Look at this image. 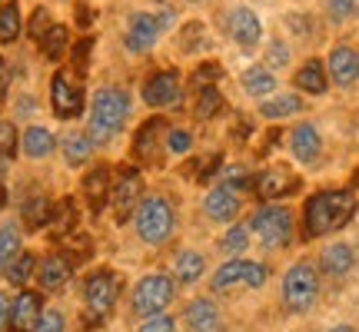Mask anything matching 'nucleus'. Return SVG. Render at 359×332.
I'll use <instances>...</instances> for the list:
<instances>
[{"instance_id": "obj_1", "label": "nucleus", "mask_w": 359, "mask_h": 332, "mask_svg": "<svg viewBox=\"0 0 359 332\" xmlns=\"http://www.w3.org/2000/svg\"><path fill=\"white\" fill-rule=\"evenodd\" d=\"M356 213V196L349 190H326L316 193L303 209V230L306 236H326V233L343 230Z\"/></svg>"}, {"instance_id": "obj_2", "label": "nucleus", "mask_w": 359, "mask_h": 332, "mask_svg": "<svg viewBox=\"0 0 359 332\" xmlns=\"http://www.w3.org/2000/svg\"><path fill=\"white\" fill-rule=\"evenodd\" d=\"M130 116V100L123 90L103 87L93 97V110H90V140L107 143L110 137H116Z\"/></svg>"}, {"instance_id": "obj_3", "label": "nucleus", "mask_w": 359, "mask_h": 332, "mask_svg": "<svg viewBox=\"0 0 359 332\" xmlns=\"http://www.w3.org/2000/svg\"><path fill=\"white\" fill-rule=\"evenodd\" d=\"M137 233L147 246H160L173 233V206L163 196H150L137 206Z\"/></svg>"}, {"instance_id": "obj_4", "label": "nucleus", "mask_w": 359, "mask_h": 332, "mask_svg": "<svg viewBox=\"0 0 359 332\" xmlns=\"http://www.w3.org/2000/svg\"><path fill=\"white\" fill-rule=\"evenodd\" d=\"M320 296V272L309 263H296L286 276H283V306L290 312H306Z\"/></svg>"}, {"instance_id": "obj_5", "label": "nucleus", "mask_w": 359, "mask_h": 332, "mask_svg": "<svg viewBox=\"0 0 359 332\" xmlns=\"http://www.w3.org/2000/svg\"><path fill=\"white\" fill-rule=\"evenodd\" d=\"M173 293H177V286H173L170 276H163V272L143 276V279L137 282V289H133V312H137V316H147V319H150V316H160V312L170 306Z\"/></svg>"}, {"instance_id": "obj_6", "label": "nucleus", "mask_w": 359, "mask_h": 332, "mask_svg": "<svg viewBox=\"0 0 359 332\" xmlns=\"http://www.w3.org/2000/svg\"><path fill=\"white\" fill-rule=\"evenodd\" d=\"M250 230L257 233L263 246L276 249V246L290 243V236H293V216H290V209H283V206H263V209H257Z\"/></svg>"}, {"instance_id": "obj_7", "label": "nucleus", "mask_w": 359, "mask_h": 332, "mask_svg": "<svg viewBox=\"0 0 359 332\" xmlns=\"http://www.w3.org/2000/svg\"><path fill=\"white\" fill-rule=\"evenodd\" d=\"M266 282V266L259 263H250V259H230L217 269L213 276V289L217 293H226L230 286H250V289H259Z\"/></svg>"}, {"instance_id": "obj_8", "label": "nucleus", "mask_w": 359, "mask_h": 332, "mask_svg": "<svg viewBox=\"0 0 359 332\" xmlns=\"http://www.w3.org/2000/svg\"><path fill=\"white\" fill-rule=\"evenodd\" d=\"M83 296H87L90 312H97L103 319V312H110L116 296H120V276H116L114 269H97L87 279V286H83Z\"/></svg>"}, {"instance_id": "obj_9", "label": "nucleus", "mask_w": 359, "mask_h": 332, "mask_svg": "<svg viewBox=\"0 0 359 332\" xmlns=\"http://www.w3.org/2000/svg\"><path fill=\"white\" fill-rule=\"evenodd\" d=\"M50 103H53V113L60 116V120H74V116L83 110V90L74 87L64 74H53Z\"/></svg>"}, {"instance_id": "obj_10", "label": "nucleus", "mask_w": 359, "mask_h": 332, "mask_svg": "<svg viewBox=\"0 0 359 332\" xmlns=\"http://www.w3.org/2000/svg\"><path fill=\"white\" fill-rule=\"evenodd\" d=\"M43 316V306H40L37 293H20L11 306V322H7V332H37V322Z\"/></svg>"}, {"instance_id": "obj_11", "label": "nucleus", "mask_w": 359, "mask_h": 332, "mask_svg": "<svg viewBox=\"0 0 359 332\" xmlns=\"http://www.w3.org/2000/svg\"><path fill=\"white\" fill-rule=\"evenodd\" d=\"M167 20H160L154 13H137L133 20H130V30H127V47L133 53H143L150 50L156 40H160V30H163Z\"/></svg>"}, {"instance_id": "obj_12", "label": "nucleus", "mask_w": 359, "mask_h": 332, "mask_svg": "<svg viewBox=\"0 0 359 332\" xmlns=\"http://www.w3.org/2000/svg\"><path fill=\"white\" fill-rule=\"evenodd\" d=\"M140 193H143V179L137 170H123L120 179H116L114 193H110V200L116 206V219H127L130 209L133 206H140Z\"/></svg>"}, {"instance_id": "obj_13", "label": "nucleus", "mask_w": 359, "mask_h": 332, "mask_svg": "<svg viewBox=\"0 0 359 332\" xmlns=\"http://www.w3.org/2000/svg\"><path fill=\"white\" fill-rule=\"evenodd\" d=\"M230 37L243 47V50H253L263 37V24H259V17L250 7H236L230 13Z\"/></svg>"}, {"instance_id": "obj_14", "label": "nucleus", "mask_w": 359, "mask_h": 332, "mask_svg": "<svg viewBox=\"0 0 359 332\" xmlns=\"http://www.w3.org/2000/svg\"><path fill=\"white\" fill-rule=\"evenodd\" d=\"M180 97V74L177 70H163L143 83V100L150 106H170Z\"/></svg>"}, {"instance_id": "obj_15", "label": "nucleus", "mask_w": 359, "mask_h": 332, "mask_svg": "<svg viewBox=\"0 0 359 332\" xmlns=\"http://www.w3.org/2000/svg\"><path fill=\"white\" fill-rule=\"evenodd\" d=\"M330 77H333L336 87H353L359 80V50L353 47H333L330 53Z\"/></svg>"}, {"instance_id": "obj_16", "label": "nucleus", "mask_w": 359, "mask_h": 332, "mask_svg": "<svg viewBox=\"0 0 359 332\" xmlns=\"http://www.w3.org/2000/svg\"><path fill=\"white\" fill-rule=\"evenodd\" d=\"M299 186V179L286 170V166H273L266 170L263 177H257V193L263 200H276V196H286V193H293Z\"/></svg>"}, {"instance_id": "obj_17", "label": "nucleus", "mask_w": 359, "mask_h": 332, "mask_svg": "<svg viewBox=\"0 0 359 332\" xmlns=\"http://www.w3.org/2000/svg\"><path fill=\"white\" fill-rule=\"evenodd\" d=\"M290 146H293V156L299 163H313L323 150L320 130L313 127V123H299V127L293 130V137H290Z\"/></svg>"}, {"instance_id": "obj_18", "label": "nucleus", "mask_w": 359, "mask_h": 332, "mask_svg": "<svg viewBox=\"0 0 359 332\" xmlns=\"http://www.w3.org/2000/svg\"><path fill=\"white\" fill-rule=\"evenodd\" d=\"M203 209H206V216L210 219H217V223H230V219H236V213H240V200H236V193L233 190L219 186V190H213L203 200Z\"/></svg>"}, {"instance_id": "obj_19", "label": "nucleus", "mask_w": 359, "mask_h": 332, "mask_svg": "<svg viewBox=\"0 0 359 332\" xmlns=\"http://www.w3.org/2000/svg\"><path fill=\"white\" fill-rule=\"evenodd\" d=\"M110 170L107 166H97V170H90L87 179H83V196H87V203L100 213L103 206H107V196H110Z\"/></svg>"}, {"instance_id": "obj_20", "label": "nucleus", "mask_w": 359, "mask_h": 332, "mask_svg": "<svg viewBox=\"0 0 359 332\" xmlns=\"http://www.w3.org/2000/svg\"><path fill=\"white\" fill-rule=\"evenodd\" d=\"M37 279H40V286H43L47 293H57V289H64L67 279H70V263H67L64 256H47V259L40 263Z\"/></svg>"}, {"instance_id": "obj_21", "label": "nucleus", "mask_w": 359, "mask_h": 332, "mask_svg": "<svg viewBox=\"0 0 359 332\" xmlns=\"http://www.w3.org/2000/svg\"><path fill=\"white\" fill-rule=\"evenodd\" d=\"M187 326L193 332H217L219 326V312L210 299H193L187 306Z\"/></svg>"}, {"instance_id": "obj_22", "label": "nucleus", "mask_w": 359, "mask_h": 332, "mask_svg": "<svg viewBox=\"0 0 359 332\" xmlns=\"http://www.w3.org/2000/svg\"><path fill=\"white\" fill-rule=\"evenodd\" d=\"M53 146H57V140H53V133L47 127H27L24 153L30 156V160H43V156H50Z\"/></svg>"}, {"instance_id": "obj_23", "label": "nucleus", "mask_w": 359, "mask_h": 332, "mask_svg": "<svg viewBox=\"0 0 359 332\" xmlns=\"http://www.w3.org/2000/svg\"><path fill=\"white\" fill-rule=\"evenodd\" d=\"M353 263H356V253L346 243H333L323 253V272H330V276H346Z\"/></svg>"}, {"instance_id": "obj_24", "label": "nucleus", "mask_w": 359, "mask_h": 332, "mask_svg": "<svg viewBox=\"0 0 359 332\" xmlns=\"http://www.w3.org/2000/svg\"><path fill=\"white\" fill-rule=\"evenodd\" d=\"M296 87L306 90V93H326L330 80H326V70H323L320 60H306L296 74Z\"/></svg>"}, {"instance_id": "obj_25", "label": "nucleus", "mask_w": 359, "mask_h": 332, "mask_svg": "<svg viewBox=\"0 0 359 332\" xmlns=\"http://www.w3.org/2000/svg\"><path fill=\"white\" fill-rule=\"evenodd\" d=\"M163 120H147L137 133V140H133V153L140 156V160H154V150H156V140H160V133H163Z\"/></svg>"}, {"instance_id": "obj_26", "label": "nucleus", "mask_w": 359, "mask_h": 332, "mask_svg": "<svg viewBox=\"0 0 359 332\" xmlns=\"http://www.w3.org/2000/svg\"><path fill=\"white\" fill-rule=\"evenodd\" d=\"M203 256L193 253V249H183V253H177V259H173V276H177L180 282H196L200 276H203Z\"/></svg>"}, {"instance_id": "obj_27", "label": "nucleus", "mask_w": 359, "mask_h": 332, "mask_svg": "<svg viewBox=\"0 0 359 332\" xmlns=\"http://www.w3.org/2000/svg\"><path fill=\"white\" fill-rule=\"evenodd\" d=\"M93 156V140L87 133H67L64 137V160L70 166H83Z\"/></svg>"}, {"instance_id": "obj_28", "label": "nucleus", "mask_w": 359, "mask_h": 332, "mask_svg": "<svg viewBox=\"0 0 359 332\" xmlns=\"http://www.w3.org/2000/svg\"><path fill=\"white\" fill-rule=\"evenodd\" d=\"M243 87L250 97H269L273 87H276V77L269 74L266 67H250L243 74Z\"/></svg>"}, {"instance_id": "obj_29", "label": "nucleus", "mask_w": 359, "mask_h": 332, "mask_svg": "<svg viewBox=\"0 0 359 332\" xmlns=\"http://www.w3.org/2000/svg\"><path fill=\"white\" fill-rule=\"evenodd\" d=\"M303 110V100L299 97H293V93H286V97H273V100H266L263 106H259V113L266 116V120H283V116H293Z\"/></svg>"}, {"instance_id": "obj_30", "label": "nucleus", "mask_w": 359, "mask_h": 332, "mask_svg": "<svg viewBox=\"0 0 359 332\" xmlns=\"http://www.w3.org/2000/svg\"><path fill=\"white\" fill-rule=\"evenodd\" d=\"M17 34H20V7H17V0H7L0 7V43L17 40Z\"/></svg>"}, {"instance_id": "obj_31", "label": "nucleus", "mask_w": 359, "mask_h": 332, "mask_svg": "<svg viewBox=\"0 0 359 332\" xmlns=\"http://www.w3.org/2000/svg\"><path fill=\"white\" fill-rule=\"evenodd\" d=\"M20 256V230L17 226H0V269H7Z\"/></svg>"}, {"instance_id": "obj_32", "label": "nucleus", "mask_w": 359, "mask_h": 332, "mask_svg": "<svg viewBox=\"0 0 359 332\" xmlns=\"http://www.w3.org/2000/svg\"><path fill=\"white\" fill-rule=\"evenodd\" d=\"M34 266H37V256H34V253H20L11 266L4 269V272H7V282H11V286H24V282L30 279Z\"/></svg>"}, {"instance_id": "obj_33", "label": "nucleus", "mask_w": 359, "mask_h": 332, "mask_svg": "<svg viewBox=\"0 0 359 332\" xmlns=\"http://www.w3.org/2000/svg\"><path fill=\"white\" fill-rule=\"evenodd\" d=\"M219 106H223L219 90L217 87H203V90H200V100H196V110H193V116H196V120H210V116L219 113Z\"/></svg>"}, {"instance_id": "obj_34", "label": "nucleus", "mask_w": 359, "mask_h": 332, "mask_svg": "<svg viewBox=\"0 0 359 332\" xmlns=\"http://www.w3.org/2000/svg\"><path fill=\"white\" fill-rule=\"evenodd\" d=\"M47 219H50V203H47L43 196H34V200H27V206H24V223L30 226V230L43 226Z\"/></svg>"}, {"instance_id": "obj_35", "label": "nucleus", "mask_w": 359, "mask_h": 332, "mask_svg": "<svg viewBox=\"0 0 359 332\" xmlns=\"http://www.w3.org/2000/svg\"><path fill=\"white\" fill-rule=\"evenodd\" d=\"M67 37H70V34H67V27H57V24H53L50 34L40 40V47H43V53H47L50 60H60V57H64V50H67Z\"/></svg>"}, {"instance_id": "obj_36", "label": "nucleus", "mask_w": 359, "mask_h": 332, "mask_svg": "<svg viewBox=\"0 0 359 332\" xmlns=\"http://www.w3.org/2000/svg\"><path fill=\"white\" fill-rule=\"evenodd\" d=\"M17 153V127L11 120H0V160H11Z\"/></svg>"}, {"instance_id": "obj_37", "label": "nucleus", "mask_w": 359, "mask_h": 332, "mask_svg": "<svg viewBox=\"0 0 359 332\" xmlns=\"http://www.w3.org/2000/svg\"><path fill=\"white\" fill-rule=\"evenodd\" d=\"M219 246H223L226 253H243L246 246H250V230H246V226H233V230L223 236Z\"/></svg>"}, {"instance_id": "obj_38", "label": "nucleus", "mask_w": 359, "mask_h": 332, "mask_svg": "<svg viewBox=\"0 0 359 332\" xmlns=\"http://www.w3.org/2000/svg\"><path fill=\"white\" fill-rule=\"evenodd\" d=\"M326 11L333 20H349L359 13V0H326Z\"/></svg>"}, {"instance_id": "obj_39", "label": "nucleus", "mask_w": 359, "mask_h": 332, "mask_svg": "<svg viewBox=\"0 0 359 332\" xmlns=\"http://www.w3.org/2000/svg\"><path fill=\"white\" fill-rule=\"evenodd\" d=\"M50 13L43 11V7H37V11H34V17H30V37L34 40H43L47 37V34H50Z\"/></svg>"}, {"instance_id": "obj_40", "label": "nucleus", "mask_w": 359, "mask_h": 332, "mask_svg": "<svg viewBox=\"0 0 359 332\" xmlns=\"http://www.w3.org/2000/svg\"><path fill=\"white\" fill-rule=\"evenodd\" d=\"M193 146V137L187 133V130H170L167 133V150L170 153H190Z\"/></svg>"}, {"instance_id": "obj_41", "label": "nucleus", "mask_w": 359, "mask_h": 332, "mask_svg": "<svg viewBox=\"0 0 359 332\" xmlns=\"http://www.w3.org/2000/svg\"><path fill=\"white\" fill-rule=\"evenodd\" d=\"M37 332H64V316L57 309H47L37 322Z\"/></svg>"}, {"instance_id": "obj_42", "label": "nucleus", "mask_w": 359, "mask_h": 332, "mask_svg": "<svg viewBox=\"0 0 359 332\" xmlns=\"http://www.w3.org/2000/svg\"><path fill=\"white\" fill-rule=\"evenodd\" d=\"M140 332H177V322L170 319V316H163V312H160V316H150V319L143 322Z\"/></svg>"}, {"instance_id": "obj_43", "label": "nucleus", "mask_w": 359, "mask_h": 332, "mask_svg": "<svg viewBox=\"0 0 359 332\" xmlns=\"http://www.w3.org/2000/svg\"><path fill=\"white\" fill-rule=\"evenodd\" d=\"M266 60H269V67H283L286 60H290V50H286V43H269V53H266Z\"/></svg>"}, {"instance_id": "obj_44", "label": "nucleus", "mask_w": 359, "mask_h": 332, "mask_svg": "<svg viewBox=\"0 0 359 332\" xmlns=\"http://www.w3.org/2000/svg\"><path fill=\"white\" fill-rule=\"evenodd\" d=\"M217 77H219V64H206L196 70V83H200V87H210Z\"/></svg>"}, {"instance_id": "obj_45", "label": "nucleus", "mask_w": 359, "mask_h": 332, "mask_svg": "<svg viewBox=\"0 0 359 332\" xmlns=\"http://www.w3.org/2000/svg\"><path fill=\"white\" fill-rule=\"evenodd\" d=\"M226 183L240 190V186H250V177H246L243 170H230V173H226ZM230 186H226V190H230Z\"/></svg>"}, {"instance_id": "obj_46", "label": "nucleus", "mask_w": 359, "mask_h": 332, "mask_svg": "<svg viewBox=\"0 0 359 332\" xmlns=\"http://www.w3.org/2000/svg\"><path fill=\"white\" fill-rule=\"evenodd\" d=\"M11 306H13V303L4 293H0V332H4V326L11 322Z\"/></svg>"}, {"instance_id": "obj_47", "label": "nucleus", "mask_w": 359, "mask_h": 332, "mask_svg": "<svg viewBox=\"0 0 359 332\" xmlns=\"http://www.w3.org/2000/svg\"><path fill=\"white\" fill-rule=\"evenodd\" d=\"M7 83H11V74H7V64L0 60V103L7 100Z\"/></svg>"}, {"instance_id": "obj_48", "label": "nucleus", "mask_w": 359, "mask_h": 332, "mask_svg": "<svg viewBox=\"0 0 359 332\" xmlns=\"http://www.w3.org/2000/svg\"><path fill=\"white\" fill-rule=\"evenodd\" d=\"M330 332H356V329H349V326H336V329H330Z\"/></svg>"}, {"instance_id": "obj_49", "label": "nucleus", "mask_w": 359, "mask_h": 332, "mask_svg": "<svg viewBox=\"0 0 359 332\" xmlns=\"http://www.w3.org/2000/svg\"><path fill=\"white\" fill-rule=\"evenodd\" d=\"M193 4H196V0H193Z\"/></svg>"}]
</instances>
